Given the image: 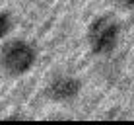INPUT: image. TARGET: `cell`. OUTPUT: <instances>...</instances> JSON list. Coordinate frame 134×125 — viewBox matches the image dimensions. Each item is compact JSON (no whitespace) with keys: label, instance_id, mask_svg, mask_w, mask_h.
I'll list each match as a JSON object with an SVG mask.
<instances>
[{"label":"cell","instance_id":"cell-1","mask_svg":"<svg viewBox=\"0 0 134 125\" xmlns=\"http://www.w3.org/2000/svg\"><path fill=\"white\" fill-rule=\"evenodd\" d=\"M37 59V45L25 37H8L0 43V68L10 78H21L31 72Z\"/></svg>","mask_w":134,"mask_h":125},{"label":"cell","instance_id":"cell-2","mask_svg":"<svg viewBox=\"0 0 134 125\" xmlns=\"http://www.w3.org/2000/svg\"><path fill=\"white\" fill-rule=\"evenodd\" d=\"M122 35V26L113 14H99L90 22L86 41L95 57H111L117 51Z\"/></svg>","mask_w":134,"mask_h":125},{"label":"cell","instance_id":"cell-4","mask_svg":"<svg viewBox=\"0 0 134 125\" xmlns=\"http://www.w3.org/2000/svg\"><path fill=\"white\" fill-rule=\"evenodd\" d=\"M14 27H16V18L10 10L0 8V43H4L12 35Z\"/></svg>","mask_w":134,"mask_h":125},{"label":"cell","instance_id":"cell-3","mask_svg":"<svg viewBox=\"0 0 134 125\" xmlns=\"http://www.w3.org/2000/svg\"><path fill=\"white\" fill-rule=\"evenodd\" d=\"M82 88H84V84H82V78L78 74L60 71L49 78L45 94L54 104H72L80 98Z\"/></svg>","mask_w":134,"mask_h":125},{"label":"cell","instance_id":"cell-5","mask_svg":"<svg viewBox=\"0 0 134 125\" xmlns=\"http://www.w3.org/2000/svg\"><path fill=\"white\" fill-rule=\"evenodd\" d=\"M117 4L126 12H134V0H117Z\"/></svg>","mask_w":134,"mask_h":125}]
</instances>
